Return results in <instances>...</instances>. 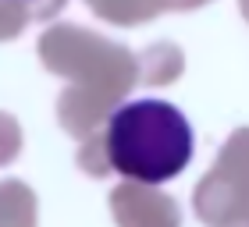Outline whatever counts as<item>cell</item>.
<instances>
[{"mask_svg": "<svg viewBox=\"0 0 249 227\" xmlns=\"http://www.w3.org/2000/svg\"><path fill=\"white\" fill-rule=\"evenodd\" d=\"M192 124L175 103L132 99L107 121V160L124 178L164 185L192 160Z\"/></svg>", "mask_w": 249, "mask_h": 227, "instance_id": "1", "label": "cell"}]
</instances>
